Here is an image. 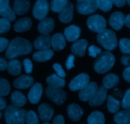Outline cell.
I'll return each mask as SVG.
<instances>
[{"label":"cell","mask_w":130,"mask_h":124,"mask_svg":"<svg viewBox=\"0 0 130 124\" xmlns=\"http://www.w3.org/2000/svg\"><path fill=\"white\" fill-rule=\"evenodd\" d=\"M32 47L30 42L20 37L13 38L9 44L6 52V57L12 59L15 57L30 53Z\"/></svg>","instance_id":"1"},{"label":"cell","mask_w":130,"mask_h":124,"mask_svg":"<svg viewBox=\"0 0 130 124\" xmlns=\"http://www.w3.org/2000/svg\"><path fill=\"white\" fill-rule=\"evenodd\" d=\"M115 63V57L109 51H105L99 55L93 64L94 70L99 74H104L111 70Z\"/></svg>","instance_id":"2"},{"label":"cell","mask_w":130,"mask_h":124,"mask_svg":"<svg viewBox=\"0 0 130 124\" xmlns=\"http://www.w3.org/2000/svg\"><path fill=\"white\" fill-rule=\"evenodd\" d=\"M25 109L13 105H9L5 111V118L7 124H24L25 122Z\"/></svg>","instance_id":"3"},{"label":"cell","mask_w":130,"mask_h":124,"mask_svg":"<svg viewBox=\"0 0 130 124\" xmlns=\"http://www.w3.org/2000/svg\"><path fill=\"white\" fill-rule=\"evenodd\" d=\"M98 42L107 50H113L118 46L116 34L113 31L106 29L98 33L96 36Z\"/></svg>","instance_id":"4"},{"label":"cell","mask_w":130,"mask_h":124,"mask_svg":"<svg viewBox=\"0 0 130 124\" xmlns=\"http://www.w3.org/2000/svg\"><path fill=\"white\" fill-rule=\"evenodd\" d=\"M46 96L57 105H62L67 99V94L62 88L49 86L46 89Z\"/></svg>","instance_id":"5"},{"label":"cell","mask_w":130,"mask_h":124,"mask_svg":"<svg viewBox=\"0 0 130 124\" xmlns=\"http://www.w3.org/2000/svg\"><path fill=\"white\" fill-rule=\"evenodd\" d=\"M87 25L93 32L99 33L106 29L107 22L105 19L102 15L95 14L88 18Z\"/></svg>","instance_id":"6"},{"label":"cell","mask_w":130,"mask_h":124,"mask_svg":"<svg viewBox=\"0 0 130 124\" xmlns=\"http://www.w3.org/2000/svg\"><path fill=\"white\" fill-rule=\"evenodd\" d=\"M99 8L97 0H81L76 5L78 13L82 15H89L96 11Z\"/></svg>","instance_id":"7"},{"label":"cell","mask_w":130,"mask_h":124,"mask_svg":"<svg viewBox=\"0 0 130 124\" xmlns=\"http://www.w3.org/2000/svg\"><path fill=\"white\" fill-rule=\"evenodd\" d=\"M49 10V3L47 0H37L33 8V16L38 20H42L46 18Z\"/></svg>","instance_id":"8"},{"label":"cell","mask_w":130,"mask_h":124,"mask_svg":"<svg viewBox=\"0 0 130 124\" xmlns=\"http://www.w3.org/2000/svg\"><path fill=\"white\" fill-rule=\"evenodd\" d=\"M90 83V77L86 73H81L74 78L69 85V89L72 91L81 90Z\"/></svg>","instance_id":"9"},{"label":"cell","mask_w":130,"mask_h":124,"mask_svg":"<svg viewBox=\"0 0 130 124\" xmlns=\"http://www.w3.org/2000/svg\"><path fill=\"white\" fill-rule=\"evenodd\" d=\"M98 89L99 88L97 84L93 81L90 82L86 87L80 90L79 92V98L82 101H89L97 91Z\"/></svg>","instance_id":"10"},{"label":"cell","mask_w":130,"mask_h":124,"mask_svg":"<svg viewBox=\"0 0 130 124\" xmlns=\"http://www.w3.org/2000/svg\"><path fill=\"white\" fill-rule=\"evenodd\" d=\"M107 98V89L102 86L95 92L93 96L89 101V105L91 106H99L105 102Z\"/></svg>","instance_id":"11"},{"label":"cell","mask_w":130,"mask_h":124,"mask_svg":"<svg viewBox=\"0 0 130 124\" xmlns=\"http://www.w3.org/2000/svg\"><path fill=\"white\" fill-rule=\"evenodd\" d=\"M125 15L121 11L114 12L111 14L109 18L110 25L114 30H120L125 22Z\"/></svg>","instance_id":"12"},{"label":"cell","mask_w":130,"mask_h":124,"mask_svg":"<svg viewBox=\"0 0 130 124\" xmlns=\"http://www.w3.org/2000/svg\"><path fill=\"white\" fill-rule=\"evenodd\" d=\"M39 117L41 120L48 122L52 120L54 114L53 108L48 103H42L38 107Z\"/></svg>","instance_id":"13"},{"label":"cell","mask_w":130,"mask_h":124,"mask_svg":"<svg viewBox=\"0 0 130 124\" xmlns=\"http://www.w3.org/2000/svg\"><path fill=\"white\" fill-rule=\"evenodd\" d=\"M52 46V37L49 34H41L37 37L34 42V47L37 50L50 49Z\"/></svg>","instance_id":"14"},{"label":"cell","mask_w":130,"mask_h":124,"mask_svg":"<svg viewBox=\"0 0 130 124\" xmlns=\"http://www.w3.org/2000/svg\"><path fill=\"white\" fill-rule=\"evenodd\" d=\"M43 94V87L40 83L34 84L28 94V99L33 104H38Z\"/></svg>","instance_id":"15"},{"label":"cell","mask_w":130,"mask_h":124,"mask_svg":"<svg viewBox=\"0 0 130 124\" xmlns=\"http://www.w3.org/2000/svg\"><path fill=\"white\" fill-rule=\"evenodd\" d=\"M0 15L10 21L15 20V12L9 5V0H0Z\"/></svg>","instance_id":"16"},{"label":"cell","mask_w":130,"mask_h":124,"mask_svg":"<svg viewBox=\"0 0 130 124\" xmlns=\"http://www.w3.org/2000/svg\"><path fill=\"white\" fill-rule=\"evenodd\" d=\"M67 113L68 117L71 120L77 122L79 120L83 115V109L77 104L72 103L67 106Z\"/></svg>","instance_id":"17"},{"label":"cell","mask_w":130,"mask_h":124,"mask_svg":"<svg viewBox=\"0 0 130 124\" xmlns=\"http://www.w3.org/2000/svg\"><path fill=\"white\" fill-rule=\"evenodd\" d=\"M74 13V5L71 3H68L67 5L59 12L58 19L60 21L64 24H67L72 20Z\"/></svg>","instance_id":"18"},{"label":"cell","mask_w":130,"mask_h":124,"mask_svg":"<svg viewBox=\"0 0 130 124\" xmlns=\"http://www.w3.org/2000/svg\"><path fill=\"white\" fill-rule=\"evenodd\" d=\"M34 84V79L29 75H22L15 79L13 81L14 87L19 89H26Z\"/></svg>","instance_id":"19"},{"label":"cell","mask_w":130,"mask_h":124,"mask_svg":"<svg viewBox=\"0 0 130 124\" xmlns=\"http://www.w3.org/2000/svg\"><path fill=\"white\" fill-rule=\"evenodd\" d=\"M54 20L51 18H44L41 20L38 25V31L42 34H49L53 30Z\"/></svg>","instance_id":"20"},{"label":"cell","mask_w":130,"mask_h":124,"mask_svg":"<svg viewBox=\"0 0 130 124\" xmlns=\"http://www.w3.org/2000/svg\"><path fill=\"white\" fill-rule=\"evenodd\" d=\"M81 34V29L76 25H71L67 27L64 30V36L67 41L70 42H76Z\"/></svg>","instance_id":"21"},{"label":"cell","mask_w":130,"mask_h":124,"mask_svg":"<svg viewBox=\"0 0 130 124\" xmlns=\"http://www.w3.org/2000/svg\"><path fill=\"white\" fill-rule=\"evenodd\" d=\"M88 44V43L87 40L85 39L76 41L71 46V51L74 54L78 57H83L85 54Z\"/></svg>","instance_id":"22"},{"label":"cell","mask_w":130,"mask_h":124,"mask_svg":"<svg viewBox=\"0 0 130 124\" xmlns=\"http://www.w3.org/2000/svg\"><path fill=\"white\" fill-rule=\"evenodd\" d=\"M30 6L29 0H15L13 3V11L19 15H24L28 12Z\"/></svg>","instance_id":"23"},{"label":"cell","mask_w":130,"mask_h":124,"mask_svg":"<svg viewBox=\"0 0 130 124\" xmlns=\"http://www.w3.org/2000/svg\"><path fill=\"white\" fill-rule=\"evenodd\" d=\"M32 26V20L28 17H23L15 22L14 29L18 33H23L29 30Z\"/></svg>","instance_id":"24"},{"label":"cell","mask_w":130,"mask_h":124,"mask_svg":"<svg viewBox=\"0 0 130 124\" xmlns=\"http://www.w3.org/2000/svg\"><path fill=\"white\" fill-rule=\"evenodd\" d=\"M66 46V38L64 35L61 33H57L52 37V47L55 51L62 50Z\"/></svg>","instance_id":"25"},{"label":"cell","mask_w":130,"mask_h":124,"mask_svg":"<svg viewBox=\"0 0 130 124\" xmlns=\"http://www.w3.org/2000/svg\"><path fill=\"white\" fill-rule=\"evenodd\" d=\"M54 55V52L52 50H43L35 52L33 54V59L37 62H45L51 59Z\"/></svg>","instance_id":"26"},{"label":"cell","mask_w":130,"mask_h":124,"mask_svg":"<svg viewBox=\"0 0 130 124\" xmlns=\"http://www.w3.org/2000/svg\"><path fill=\"white\" fill-rule=\"evenodd\" d=\"M114 121L116 124H130V109H125L116 113Z\"/></svg>","instance_id":"27"},{"label":"cell","mask_w":130,"mask_h":124,"mask_svg":"<svg viewBox=\"0 0 130 124\" xmlns=\"http://www.w3.org/2000/svg\"><path fill=\"white\" fill-rule=\"evenodd\" d=\"M119 78L117 75L114 73L107 74L103 78V86L107 89H112L119 84Z\"/></svg>","instance_id":"28"},{"label":"cell","mask_w":130,"mask_h":124,"mask_svg":"<svg viewBox=\"0 0 130 124\" xmlns=\"http://www.w3.org/2000/svg\"><path fill=\"white\" fill-rule=\"evenodd\" d=\"M11 102L12 105L21 108L26 104L27 99L22 92L15 91L11 95Z\"/></svg>","instance_id":"29"},{"label":"cell","mask_w":130,"mask_h":124,"mask_svg":"<svg viewBox=\"0 0 130 124\" xmlns=\"http://www.w3.org/2000/svg\"><path fill=\"white\" fill-rule=\"evenodd\" d=\"M46 83L49 86L63 88L66 84V80L57 74H52L46 78Z\"/></svg>","instance_id":"30"},{"label":"cell","mask_w":130,"mask_h":124,"mask_svg":"<svg viewBox=\"0 0 130 124\" xmlns=\"http://www.w3.org/2000/svg\"><path fill=\"white\" fill-rule=\"evenodd\" d=\"M88 124H105V117L102 112L95 111L88 117Z\"/></svg>","instance_id":"31"},{"label":"cell","mask_w":130,"mask_h":124,"mask_svg":"<svg viewBox=\"0 0 130 124\" xmlns=\"http://www.w3.org/2000/svg\"><path fill=\"white\" fill-rule=\"evenodd\" d=\"M8 71L13 76H17L21 73V64L17 59H12L8 63Z\"/></svg>","instance_id":"32"},{"label":"cell","mask_w":130,"mask_h":124,"mask_svg":"<svg viewBox=\"0 0 130 124\" xmlns=\"http://www.w3.org/2000/svg\"><path fill=\"white\" fill-rule=\"evenodd\" d=\"M121 103L111 95L107 97V109L111 113H116L120 108Z\"/></svg>","instance_id":"33"},{"label":"cell","mask_w":130,"mask_h":124,"mask_svg":"<svg viewBox=\"0 0 130 124\" xmlns=\"http://www.w3.org/2000/svg\"><path fill=\"white\" fill-rule=\"evenodd\" d=\"M69 0H52L51 9L54 12H60L68 4Z\"/></svg>","instance_id":"34"},{"label":"cell","mask_w":130,"mask_h":124,"mask_svg":"<svg viewBox=\"0 0 130 124\" xmlns=\"http://www.w3.org/2000/svg\"><path fill=\"white\" fill-rule=\"evenodd\" d=\"M10 92V85L5 78H0V96H6Z\"/></svg>","instance_id":"35"},{"label":"cell","mask_w":130,"mask_h":124,"mask_svg":"<svg viewBox=\"0 0 130 124\" xmlns=\"http://www.w3.org/2000/svg\"><path fill=\"white\" fill-rule=\"evenodd\" d=\"M97 1L99 8L105 12L110 11L114 4L112 0H97Z\"/></svg>","instance_id":"36"},{"label":"cell","mask_w":130,"mask_h":124,"mask_svg":"<svg viewBox=\"0 0 130 124\" xmlns=\"http://www.w3.org/2000/svg\"><path fill=\"white\" fill-rule=\"evenodd\" d=\"M25 123L26 124H39V119L36 113L32 110L27 112L25 116Z\"/></svg>","instance_id":"37"},{"label":"cell","mask_w":130,"mask_h":124,"mask_svg":"<svg viewBox=\"0 0 130 124\" xmlns=\"http://www.w3.org/2000/svg\"><path fill=\"white\" fill-rule=\"evenodd\" d=\"M119 47L123 53L130 54V39L122 38L119 41Z\"/></svg>","instance_id":"38"},{"label":"cell","mask_w":130,"mask_h":124,"mask_svg":"<svg viewBox=\"0 0 130 124\" xmlns=\"http://www.w3.org/2000/svg\"><path fill=\"white\" fill-rule=\"evenodd\" d=\"M11 24L10 20L5 18L0 19V34H5L8 33L10 29Z\"/></svg>","instance_id":"39"},{"label":"cell","mask_w":130,"mask_h":124,"mask_svg":"<svg viewBox=\"0 0 130 124\" xmlns=\"http://www.w3.org/2000/svg\"><path fill=\"white\" fill-rule=\"evenodd\" d=\"M121 106L125 109H130V89H128L125 92L121 102Z\"/></svg>","instance_id":"40"},{"label":"cell","mask_w":130,"mask_h":124,"mask_svg":"<svg viewBox=\"0 0 130 124\" xmlns=\"http://www.w3.org/2000/svg\"><path fill=\"white\" fill-rule=\"evenodd\" d=\"M88 52L90 56L96 58L98 55H100L102 53V50L96 46L91 45L88 48Z\"/></svg>","instance_id":"41"},{"label":"cell","mask_w":130,"mask_h":124,"mask_svg":"<svg viewBox=\"0 0 130 124\" xmlns=\"http://www.w3.org/2000/svg\"><path fill=\"white\" fill-rule=\"evenodd\" d=\"M53 69H54L57 75H58V76L62 78L66 77V74L60 64H59L58 63H55L53 65Z\"/></svg>","instance_id":"42"},{"label":"cell","mask_w":130,"mask_h":124,"mask_svg":"<svg viewBox=\"0 0 130 124\" xmlns=\"http://www.w3.org/2000/svg\"><path fill=\"white\" fill-rule=\"evenodd\" d=\"M23 64H24V68H25V72H26V73H31L32 71L33 67V65L31 61H30V59H24V61H23Z\"/></svg>","instance_id":"43"},{"label":"cell","mask_w":130,"mask_h":124,"mask_svg":"<svg viewBox=\"0 0 130 124\" xmlns=\"http://www.w3.org/2000/svg\"><path fill=\"white\" fill-rule=\"evenodd\" d=\"M74 59L75 57L74 55L71 54L69 56L68 58H67V61H66V68L68 70H71L72 67H74Z\"/></svg>","instance_id":"44"},{"label":"cell","mask_w":130,"mask_h":124,"mask_svg":"<svg viewBox=\"0 0 130 124\" xmlns=\"http://www.w3.org/2000/svg\"><path fill=\"white\" fill-rule=\"evenodd\" d=\"M9 42L6 38H0V52H2L8 47Z\"/></svg>","instance_id":"45"},{"label":"cell","mask_w":130,"mask_h":124,"mask_svg":"<svg viewBox=\"0 0 130 124\" xmlns=\"http://www.w3.org/2000/svg\"><path fill=\"white\" fill-rule=\"evenodd\" d=\"M52 124H65L64 118L61 115H58L53 119Z\"/></svg>","instance_id":"46"},{"label":"cell","mask_w":130,"mask_h":124,"mask_svg":"<svg viewBox=\"0 0 130 124\" xmlns=\"http://www.w3.org/2000/svg\"><path fill=\"white\" fill-rule=\"evenodd\" d=\"M123 76L126 81L130 83V66L126 67V68L124 70L123 73Z\"/></svg>","instance_id":"47"},{"label":"cell","mask_w":130,"mask_h":124,"mask_svg":"<svg viewBox=\"0 0 130 124\" xmlns=\"http://www.w3.org/2000/svg\"><path fill=\"white\" fill-rule=\"evenodd\" d=\"M8 68V63L6 60L0 57V71H5Z\"/></svg>","instance_id":"48"},{"label":"cell","mask_w":130,"mask_h":124,"mask_svg":"<svg viewBox=\"0 0 130 124\" xmlns=\"http://www.w3.org/2000/svg\"><path fill=\"white\" fill-rule=\"evenodd\" d=\"M113 3L118 7H123L124 6L126 2V0H112Z\"/></svg>","instance_id":"49"},{"label":"cell","mask_w":130,"mask_h":124,"mask_svg":"<svg viewBox=\"0 0 130 124\" xmlns=\"http://www.w3.org/2000/svg\"><path fill=\"white\" fill-rule=\"evenodd\" d=\"M121 61L124 66H129L130 64V57L129 56H123L121 59Z\"/></svg>","instance_id":"50"},{"label":"cell","mask_w":130,"mask_h":124,"mask_svg":"<svg viewBox=\"0 0 130 124\" xmlns=\"http://www.w3.org/2000/svg\"><path fill=\"white\" fill-rule=\"evenodd\" d=\"M6 106V101L3 99V98H1L0 96V111L3 110V109H5Z\"/></svg>","instance_id":"51"},{"label":"cell","mask_w":130,"mask_h":124,"mask_svg":"<svg viewBox=\"0 0 130 124\" xmlns=\"http://www.w3.org/2000/svg\"><path fill=\"white\" fill-rule=\"evenodd\" d=\"M124 24L127 27L130 28V13L128 14L125 17V22H124Z\"/></svg>","instance_id":"52"},{"label":"cell","mask_w":130,"mask_h":124,"mask_svg":"<svg viewBox=\"0 0 130 124\" xmlns=\"http://www.w3.org/2000/svg\"><path fill=\"white\" fill-rule=\"evenodd\" d=\"M126 2H127V3H128V5L130 6V0H126Z\"/></svg>","instance_id":"53"},{"label":"cell","mask_w":130,"mask_h":124,"mask_svg":"<svg viewBox=\"0 0 130 124\" xmlns=\"http://www.w3.org/2000/svg\"><path fill=\"white\" fill-rule=\"evenodd\" d=\"M2 116H3V114H2V113H1V112H0V120H1V118H2Z\"/></svg>","instance_id":"54"},{"label":"cell","mask_w":130,"mask_h":124,"mask_svg":"<svg viewBox=\"0 0 130 124\" xmlns=\"http://www.w3.org/2000/svg\"><path fill=\"white\" fill-rule=\"evenodd\" d=\"M42 124H50V123H48V122H44V123H42Z\"/></svg>","instance_id":"55"},{"label":"cell","mask_w":130,"mask_h":124,"mask_svg":"<svg viewBox=\"0 0 130 124\" xmlns=\"http://www.w3.org/2000/svg\"><path fill=\"white\" fill-rule=\"evenodd\" d=\"M77 1H81V0H77Z\"/></svg>","instance_id":"56"},{"label":"cell","mask_w":130,"mask_h":124,"mask_svg":"<svg viewBox=\"0 0 130 124\" xmlns=\"http://www.w3.org/2000/svg\"><path fill=\"white\" fill-rule=\"evenodd\" d=\"M81 124H83V123H81Z\"/></svg>","instance_id":"57"}]
</instances>
